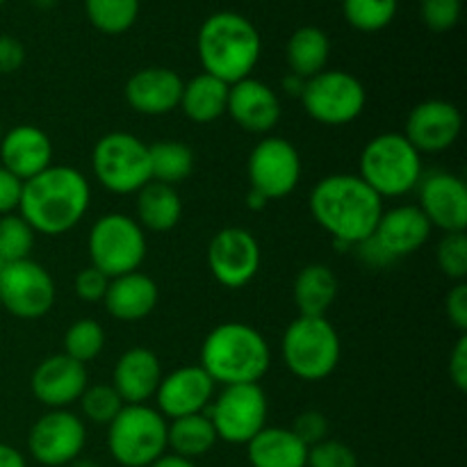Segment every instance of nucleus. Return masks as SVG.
I'll use <instances>...</instances> for the list:
<instances>
[{
	"mask_svg": "<svg viewBox=\"0 0 467 467\" xmlns=\"http://www.w3.org/2000/svg\"><path fill=\"white\" fill-rule=\"evenodd\" d=\"M308 208L333 242L351 246L374 235L383 214V199L358 173H331L313 187Z\"/></svg>",
	"mask_w": 467,
	"mask_h": 467,
	"instance_id": "obj_1",
	"label": "nucleus"
},
{
	"mask_svg": "<svg viewBox=\"0 0 467 467\" xmlns=\"http://www.w3.org/2000/svg\"><path fill=\"white\" fill-rule=\"evenodd\" d=\"M91 205V185L78 169L50 164L23 182L18 214L41 235L57 237L73 231Z\"/></svg>",
	"mask_w": 467,
	"mask_h": 467,
	"instance_id": "obj_2",
	"label": "nucleus"
},
{
	"mask_svg": "<svg viewBox=\"0 0 467 467\" xmlns=\"http://www.w3.org/2000/svg\"><path fill=\"white\" fill-rule=\"evenodd\" d=\"M203 73L226 85L251 78L263 50V39L254 23L237 12L210 14L196 36Z\"/></svg>",
	"mask_w": 467,
	"mask_h": 467,
	"instance_id": "obj_3",
	"label": "nucleus"
},
{
	"mask_svg": "<svg viewBox=\"0 0 467 467\" xmlns=\"http://www.w3.org/2000/svg\"><path fill=\"white\" fill-rule=\"evenodd\" d=\"M201 368L214 386L260 383L272 368V351L258 328L244 322H226L205 336Z\"/></svg>",
	"mask_w": 467,
	"mask_h": 467,
	"instance_id": "obj_4",
	"label": "nucleus"
},
{
	"mask_svg": "<svg viewBox=\"0 0 467 467\" xmlns=\"http://www.w3.org/2000/svg\"><path fill=\"white\" fill-rule=\"evenodd\" d=\"M358 176L381 199L406 196L424 176L422 153L401 132H383L365 144Z\"/></svg>",
	"mask_w": 467,
	"mask_h": 467,
	"instance_id": "obj_5",
	"label": "nucleus"
},
{
	"mask_svg": "<svg viewBox=\"0 0 467 467\" xmlns=\"http://www.w3.org/2000/svg\"><path fill=\"white\" fill-rule=\"evenodd\" d=\"M283 360L301 381H324L340 365V336L327 317H296L283 333Z\"/></svg>",
	"mask_w": 467,
	"mask_h": 467,
	"instance_id": "obj_6",
	"label": "nucleus"
},
{
	"mask_svg": "<svg viewBox=\"0 0 467 467\" xmlns=\"http://www.w3.org/2000/svg\"><path fill=\"white\" fill-rule=\"evenodd\" d=\"M167 418L149 404H126L108 424V450L123 467H149L167 454Z\"/></svg>",
	"mask_w": 467,
	"mask_h": 467,
	"instance_id": "obj_7",
	"label": "nucleus"
},
{
	"mask_svg": "<svg viewBox=\"0 0 467 467\" xmlns=\"http://www.w3.org/2000/svg\"><path fill=\"white\" fill-rule=\"evenodd\" d=\"M91 267L103 272L108 278L123 276V274L140 272L146 260L149 242L146 231L121 213H109L96 219L87 237Z\"/></svg>",
	"mask_w": 467,
	"mask_h": 467,
	"instance_id": "obj_8",
	"label": "nucleus"
},
{
	"mask_svg": "<svg viewBox=\"0 0 467 467\" xmlns=\"http://www.w3.org/2000/svg\"><path fill=\"white\" fill-rule=\"evenodd\" d=\"M91 169L112 194H137L150 182L149 144L130 132H108L94 144Z\"/></svg>",
	"mask_w": 467,
	"mask_h": 467,
	"instance_id": "obj_9",
	"label": "nucleus"
},
{
	"mask_svg": "<svg viewBox=\"0 0 467 467\" xmlns=\"http://www.w3.org/2000/svg\"><path fill=\"white\" fill-rule=\"evenodd\" d=\"M301 103L313 121L322 126H347L363 114L368 91L354 73L324 68L322 73L306 80Z\"/></svg>",
	"mask_w": 467,
	"mask_h": 467,
	"instance_id": "obj_10",
	"label": "nucleus"
},
{
	"mask_svg": "<svg viewBox=\"0 0 467 467\" xmlns=\"http://www.w3.org/2000/svg\"><path fill=\"white\" fill-rule=\"evenodd\" d=\"M267 395L260 383L226 386L205 410L219 441L231 445H246L254 441L267 427Z\"/></svg>",
	"mask_w": 467,
	"mask_h": 467,
	"instance_id": "obj_11",
	"label": "nucleus"
},
{
	"mask_svg": "<svg viewBox=\"0 0 467 467\" xmlns=\"http://www.w3.org/2000/svg\"><path fill=\"white\" fill-rule=\"evenodd\" d=\"M55 281L32 258L0 267V306L18 319H41L55 306Z\"/></svg>",
	"mask_w": 467,
	"mask_h": 467,
	"instance_id": "obj_12",
	"label": "nucleus"
},
{
	"mask_svg": "<svg viewBox=\"0 0 467 467\" xmlns=\"http://www.w3.org/2000/svg\"><path fill=\"white\" fill-rule=\"evenodd\" d=\"M246 173L251 190L267 201L285 199L301 181V155L292 141L267 135L251 150Z\"/></svg>",
	"mask_w": 467,
	"mask_h": 467,
	"instance_id": "obj_13",
	"label": "nucleus"
},
{
	"mask_svg": "<svg viewBox=\"0 0 467 467\" xmlns=\"http://www.w3.org/2000/svg\"><path fill=\"white\" fill-rule=\"evenodd\" d=\"M87 442V429L82 418L67 409L48 410L30 429L27 450L36 463L46 467L71 465L80 459Z\"/></svg>",
	"mask_w": 467,
	"mask_h": 467,
	"instance_id": "obj_14",
	"label": "nucleus"
},
{
	"mask_svg": "<svg viewBox=\"0 0 467 467\" xmlns=\"http://www.w3.org/2000/svg\"><path fill=\"white\" fill-rule=\"evenodd\" d=\"M260 244L246 228H222L208 244V269L226 290L249 285L260 269Z\"/></svg>",
	"mask_w": 467,
	"mask_h": 467,
	"instance_id": "obj_15",
	"label": "nucleus"
},
{
	"mask_svg": "<svg viewBox=\"0 0 467 467\" xmlns=\"http://www.w3.org/2000/svg\"><path fill=\"white\" fill-rule=\"evenodd\" d=\"M463 130V117L454 103L442 99H429L415 105L406 117L401 135L420 153H442L451 149Z\"/></svg>",
	"mask_w": 467,
	"mask_h": 467,
	"instance_id": "obj_16",
	"label": "nucleus"
},
{
	"mask_svg": "<svg viewBox=\"0 0 467 467\" xmlns=\"http://www.w3.org/2000/svg\"><path fill=\"white\" fill-rule=\"evenodd\" d=\"M420 205L431 228L459 233L467 226V185L451 171H431L418 185Z\"/></svg>",
	"mask_w": 467,
	"mask_h": 467,
	"instance_id": "obj_17",
	"label": "nucleus"
},
{
	"mask_svg": "<svg viewBox=\"0 0 467 467\" xmlns=\"http://www.w3.org/2000/svg\"><path fill=\"white\" fill-rule=\"evenodd\" d=\"M89 386L87 365L68 358L67 354H55L41 360L30 379L32 395L46 409H68L82 397Z\"/></svg>",
	"mask_w": 467,
	"mask_h": 467,
	"instance_id": "obj_18",
	"label": "nucleus"
},
{
	"mask_svg": "<svg viewBox=\"0 0 467 467\" xmlns=\"http://www.w3.org/2000/svg\"><path fill=\"white\" fill-rule=\"evenodd\" d=\"M153 400L162 418L169 420L205 413L214 400V381L201 365H185L162 377Z\"/></svg>",
	"mask_w": 467,
	"mask_h": 467,
	"instance_id": "obj_19",
	"label": "nucleus"
},
{
	"mask_svg": "<svg viewBox=\"0 0 467 467\" xmlns=\"http://www.w3.org/2000/svg\"><path fill=\"white\" fill-rule=\"evenodd\" d=\"M226 114L251 135H269L281 121V99L267 82L244 78L228 89Z\"/></svg>",
	"mask_w": 467,
	"mask_h": 467,
	"instance_id": "obj_20",
	"label": "nucleus"
},
{
	"mask_svg": "<svg viewBox=\"0 0 467 467\" xmlns=\"http://www.w3.org/2000/svg\"><path fill=\"white\" fill-rule=\"evenodd\" d=\"M182 78L173 68L146 67L126 82V103L144 117H164L181 105Z\"/></svg>",
	"mask_w": 467,
	"mask_h": 467,
	"instance_id": "obj_21",
	"label": "nucleus"
},
{
	"mask_svg": "<svg viewBox=\"0 0 467 467\" xmlns=\"http://www.w3.org/2000/svg\"><path fill=\"white\" fill-rule=\"evenodd\" d=\"M0 167L12 171L23 182L46 171L53 164V141L39 126L21 123L0 140Z\"/></svg>",
	"mask_w": 467,
	"mask_h": 467,
	"instance_id": "obj_22",
	"label": "nucleus"
},
{
	"mask_svg": "<svg viewBox=\"0 0 467 467\" xmlns=\"http://www.w3.org/2000/svg\"><path fill=\"white\" fill-rule=\"evenodd\" d=\"M372 237L397 263L427 244L431 237V223L418 205H397L392 210H383Z\"/></svg>",
	"mask_w": 467,
	"mask_h": 467,
	"instance_id": "obj_23",
	"label": "nucleus"
},
{
	"mask_svg": "<svg viewBox=\"0 0 467 467\" xmlns=\"http://www.w3.org/2000/svg\"><path fill=\"white\" fill-rule=\"evenodd\" d=\"M162 377L158 354L146 347H135L114 365L112 388L119 392L123 404H149L158 392Z\"/></svg>",
	"mask_w": 467,
	"mask_h": 467,
	"instance_id": "obj_24",
	"label": "nucleus"
},
{
	"mask_svg": "<svg viewBox=\"0 0 467 467\" xmlns=\"http://www.w3.org/2000/svg\"><path fill=\"white\" fill-rule=\"evenodd\" d=\"M160 299L158 283L141 272L109 278L103 296L105 310L119 322H140L155 310Z\"/></svg>",
	"mask_w": 467,
	"mask_h": 467,
	"instance_id": "obj_25",
	"label": "nucleus"
},
{
	"mask_svg": "<svg viewBox=\"0 0 467 467\" xmlns=\"http://www.w3.org/2000/svg\"><path fill=\"white\" fill-rule=\"evenodd\" d=\"M135 213L144 231L169 233L182 219V199L176 187L150 181L135 194Z\"/></svg>",
	"mask_w": 467,
	"mask_h": 467,
	"instance_id": "obj_26",
	"label": "nucleus"
},
{
	"mask_svg": "<svg viewBox=\"0 0 467 467\" xmlns=\"http://www.w3.org/2000/svg\"><path fill=\"white\" fill-rule=\"evenodd\" d=\"M251 467H306L308 447L283 427H265L246 442Z\"/></svg>",
	"mask_w": 467,
	"mask_h": 467,
	"instance_id": "obj_27",
	"label": "nucleus"
},
{
	"mask_svg": "<svg viewBox=\"0 0 467 467\" xmlns=\"http://www.w3.org/2000/svg\"><path fill=\"white\" fill-rule=\"evenodd\" d=\"M340 283L331 267L322 263L306 265L295 278L292 296L301 317H327L328 308L336 304Z\"/></svg>",
	"mask_w": 467,
	"mask_h": 467,
	"instance_id": "obj_28",
	"label": "nucleus"
},
{
	"mask_svg": "<svg viewBox=\"0 0 467 467\" xmlns=\"http://www.w3.org/2000/svg\"><path fill=\"white\" fill-rule=\"evenodd\" d=\"M228 89H231V85H226L219 78L210 76V73H199L182 85L178 108L190 121L213 123L226 114Z\"/></svg>",
	"mask_w": 467,
	"mask_h": 467,
	"instance_id": "obj_29",
	"label": "nucleus"
},
{
	"mask_svg": "<svg viewBox=\"0 0 467 467\" xmlns=\"http://www.w3.org/2000/svg\"><path fill=\"white\" fill-rule=\"evenodd\" d=\"M328 55H331V41H328L327 32L317 26L296 27L287 39V67H290V73L304 78V80H310L327 68Z\"/></svg>",
	"mask_w": 467,
	"mask_h": 467,
	"instance_id": "obj_30",
	"label": "nucleus"
},
{
	"mask_svg": "<svg viewBox=\"0 0 467 467\" xmlns=\"http://www.w3.org/2000/svg\"><path fill=\"white\" fill-rule=\"evenodd\" d=\"M217 431L205 413L187 415L167 424V450L182 459H201L217 445Z\"/></svg>",
	"mask_w": 467,
	"mask_h": 467,
	"instance_id": "obj_31",
	"label": "nucleus"
},
{
	"mask_svg": "<svg viewBox=\"0 0 467 467\" xmlns=\"http://www.w3.org/2000/svg\"><path fill=\"white\" fill-rule=\"evenodd\" d=\"M150 181L178 187L194 171V150L178 140H162L149 144Z\"/></svg>",
	"mask_w": 467,
	"mask_h": 467,
	"instance_id": "obj_32",
	"label": "nucleus"
},
{
	"mask_svg": "<svg viewBox=\"0 0 467 467\" xmlns=\"http://www.w3.org/2000/svg\"><path fill=\"white\" fill-rule=\"evenodd\" d=\"M85 12L103 35H123L140 16V0H85Z\"/></svg>",
	"mask_w": 467,
	"mask_h": 467,
	"instance_id": "obj_33",
	"label": "nucleus"
},
{
	"mask_svg": "<svg viewBox=\"0 0 467 467\" xmlns=\"http://www.w3.org/2000/svg\"><path fill=\"white\" fill-rule=\"evenodd\" d=\"M400 0H342L347 23L358 32H379L397 16Z\"/></svg>",
	"mask_w": 467,
	"mask_h": 467,
	"instance_id": "obj_34",
	"label": "nucleus"
},
{
	"mask_svg": "<svg viewBox=\"0 0 467 467\" xmlns=\"http://www.w3.org/2000/svg\"><path fill=\"white\" fill-rule=\"evenodd\" d=\"M105 347V331L96 319L82 317L76 319L71 327L64 333V351L68 358L78 360V363L87 365L94 358H99V354Z\"/></svg>",
	"mask_w": 467,
	"mask_h": 467,
	"instance_id": "obj_35",
	"label": "nucleus"
},
{
	"mask_svg": "<svg viewBox=\"0 0 467 467\" xmlns=\"http://www.w3.org/2000/svg\"><path fill=\"white\" fill-rule=\"evenodd\" d=\"M35 235L36 233L21 214L0 217V263L7 265L30 258Z\"/></svg>",
	"mask_w": 467,
	"mask_h": 467,
	"instance_id": "obj_36",
	"label": "nucleus"
},
{
	"mask_svg": "<svg viewBox=\"0 0 467 467\" xmlns=\"http://www.w3.org/2000/svg\"><path fill=\"white\" fill-rule=\"evenodd\" d=\"M78 401H80L85 420H89L94 424H105V427L126 406L121 397H119V392L112 388V383L109 386H103V383H99V386H87V390L82 392V397Z\"/></svg>",
	"mask_w": 467,
	"mask_h": 467,
	"instance_id": "obj_37",
	"label": "nucleus"
},
{
	"mask_svg": "<svg viewBox=\"0 0 467 467\" xmlns=\"http://www.w3.org/2000/svg\"><path fill=\"white\" fill-rule=\"evenodd\" d=\"M436 260L441 272L450 281L461 283L467 278V235L465 231L445 233L438 242Z\"/></svg>",
	"mask_w": 467,
	"mask_h": 467,
	"instance_id": "obj_38",
	"label": "nucleus"
},
{
	"mask_svg": "<svg viewBox=\"0 0 467 467\" xmlns=\"http://www.w3.org/2000/svg\"><path fill=\"white\" fill-rule=\"evenodd\" d=\"M306 467H358V456L345 442L327 438V441L308 447Z\"/></svg>",
	"mask_w": 467,
	"mask_h": 467,
	"instance_id": "obj_39",
	"label": "nucleus"
},
{
	"mask_svg": "<svg viewBox=\"0 0 467 467\" xmlns=\"http://www.w3.org/2000/svg\"><path fill=\"white\" fill-rule=\"evenodd\" d=\"M461 0H420L422 23L433 32H450L461 18Z\"/></svg>",
	"mask_w": 467,
	"mask_h": 467,
	"instance_id": "obj_40",
	"label": "nucleus"
},
{
	"mask_svg": "<svg viewBox=\"0 0 467 467\" xmlns=\"http://www.w3.org/2000/svg\"><path fill=\"white\" fill-rule=\"evenodd\" d=\"M290 431L295 433L306 447H313L328 438V420L322 410H304V413L296 415Z\"/></svg>",
	"mask_w": 467,
	"mask_h": 467,
	"instance_id": "obj_41",
	"label": "nucleus"
},
{
	"mask_svg": "<svg viewBox=\"0 0 467 467\" xmlns=\"http://www.w3.org/2000/svg\"><path fill=\"white\" fill-rule=\"evenodd\" d=\"M109 278L103 272H99L96 267H85L76 274V281H73V290L80 301L87 304H96V301H103L105 292H108Z\"/></svg>",
	"mask_w": 467,
	"mask_h": 467,
	"instance_id": "obj_42",
	"label": "nucleus"
},
{
	"mask_svg": "<svg viewBox=\"0 0 467 467\" xmlns=\"http://www.w3.org/2000/svg\"><path fill=\"white\" fill-rule=\"evenodd\" d=\"M445 315L459 336H467V283H454L445 296Z\"/></svg>",
	"mask_w": 467,
	"mask_h": 467,
	"instance_id": "obj_43",
	"label": "nucleus"
},
{
	"mask_svg": "<svg viewBox=\"0 0 467 467\" xmlns=\"http://www.w3.org/2000/svg\"><path fill=\"white\" fill-rule=\"evenodd\" d=\"M21 192H23L21 178H16L12 171L0 167V217H5V214H14V210H18V203H21Z\"/></svg>",
	"mask_w": 467,
	"mask_h": 467,
	"instance_id": "obj_44",
	"label": "nucleus"
},
{
	"mask_svg": "<svg viewBox=\"0 0 467 467\" xmlns=\"http://www.w3.org/2000/svg\"><path fill=\"white\" fill-rule=\"evenodd\" d=\"M26 62V48L21 41L12 35H0V73L9 76L16 73Z\"/></svg>",
	"mask_w": 467,
	"mask_h": 467,
	"instance_id": "obj_45",
	"label": "nucleus"
},
{
	"mask_svg": "<svg viewBox=\"0 0 467 467\" xmlns=\"http://www.w3.org/2000/svg\"><path fill=\"white\" fill-rule=\"evenodd\" d=\"M451 383L461 392L467 390V336H459L454 349L450 351V363H447Z\"/></svg>",
	"mask_w": 467,
	"mask_h": 467,
	"instance_id": "obj_46",
	"label": "nucleus"
},
{
	"mask_svg": "<svg viewBox=\"0 0 467 467\" xmlns=\"http://www.w3.org/2000/svg\"><path fill=\"white\" fill-rule=\"evenodd\" d=\"M354 251H356V255H358V258L372 269H386L395 263V260H392L390 255H388L386 251L379 246V242L374 240V237H368V240H363L360 244H356Z\"/></svg>",
	"mask_w": 467,
	"mask_h": 467,
	"instance_id": "obj_47",
	"label": "nucleus"
},
{
	"mask_svg": "<svg viewBox=\"0 0 467 467\" xmlns=\"http://www.w3.org/2000/svg\"><path fill=\"white\" fill-rule=\"evenodd\" d=\"M0 467H27V465L21 451L14 450L12 445L0 442Z\"/></svg>",
	"mask_w": 467,
	"mask_h": 467,
	"instance_id": "obj_48",
	"label": "nucleus"
},
{
	"mask_svg": "<svg viewBox=\"0 0 467 467\" xmlns=\"http://www.w3.org/2000/svg\"><path fill=\"white\" fill-rule=\"evenodd\" d=\"M149 467H196L194 461L190 459H182V456L176 454H162L155 463H150Z\"/></svg>",
	"mask_w": 467,
	"mask_h": 467,
	"instance_id": "obj_49",
	"label": "nucleus"
},
{
	"mask_svg": "<svg viewBox=\"0 0 467 467\" xmlns=\"http://www.w3.org/2000/svg\"><path fill=\"white\" fill-rule=\"evenodd\" d=\"M304 85H306L304 78L295 76V73H287V76L283 78V89H285V94L296 96V99H301V91H304Z\"/></svg>",
	"mask_w": 467,
	"mask_h": 467,
	"instance_id": "obj_50",
	"label": "nucleus"
},
{
	"mask_svg": "<svg viewBox=\"0 0 467 467\" xmlns=\"http://www.w3.org/2000/svg\"><path fill=\"white\" fill-rule=\"evenodd\" d=\"M267 203H269V201L265 199L263 194H258V192L249 190V194H246V208H249V210H255V213H258V210L267 208Z\"/></svg>",
	"mask_w": 467,
	"mask_h": 467,
	"instance_id": "obj_51",
	"label": "nucleus"
},
{
	"mask_svg": "<svg viewBox=\"0 0 467 467\" xmlns=\"http://www.w3.org/2000/svg\"><path fill=\"white\" fill-rule=\"evenodd\" d=\"M71 467H100L96 461H89V459H76L71 463Z\"/></svg>",
	"mask_w": 467,
	"mask_h": 467,
	"instance_id": "obj_52",
	"label": "nucleus"
},
{
	"mask_svg": "<svg viewBox=\"0 0 467 467\" xmlns=\"http://www.w3.org/2000/svg\"><path fill=\"white\" fill-rule=\"evenodd\" d=\"M32 3H35L39 9H50V7H55V3H57V0H32Z\"/></svg>",
	"mask_w": 467,
	"mask_h": 467,
	"instance_id": "obj_53",
	"label": "nucleus"
},
{
	"mask_svg": "<svg viewBox=\"0 0 467 467\" xmlns=\"http://www.w3.org/2000/svg\"><path fill=\"white\" fill-rule=\"evenodd\" d=\"M3 135H5V132H3V123H0V140H3Z\"/></svg>",
	"mask_w": 467,
	"mask_h": 467,
	"instance_id": "obj_54",
	"label": "nucleus"
},
{
	"mask_svg": "<svg viewBox=\"0 0 467 467\" xmlns=\"http://www.w3.org/2000/svg\"><path fill=\"white\" fill-rule=\"evenodd\" d=\"M5 3V0H0V5H3Z\"/></svg>",
	"mask_w": 467,
	"mask_h": 467,
	"instance_id": "obj_55",
	"label": "nucleus"
},
{
	"mask_svg": "<svg viewBox=\"0 0 467 467\" xmlns=\"http://www.w3.org/2000/svg\"><path fill=\"white\" fill-rule=\"evenodd\" d=\"M0 267H3V263H0Z\"/></svg>",
	"mask_w": 467,
	"mask_h": 467,
	"instance_id": "obj_56",
	"label": "nucleus"
}]
</instances>
